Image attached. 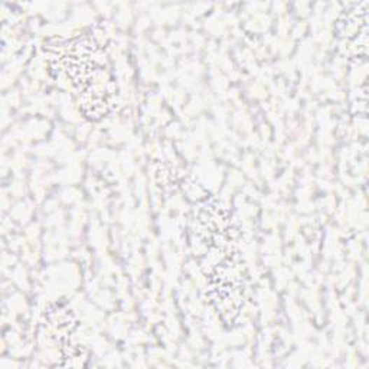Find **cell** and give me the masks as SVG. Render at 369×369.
Masks as SVG:
<instances>
[{"instance_id":"6da1fadb","label":"cell","mask_w":369,"mask_h":369,"mask_svg":"<svg viewBox=\"0 0 369 369\" xmlns=\"http://www.w3.org/2000/svg\"><path fill=\"white\" fill-rule=\"evenodd\" d=\"M48 322L51 325L55 330H58L60 333L68 336L74 328L77 326L76 323V317L71 313L69 309L57 305L54 309L48 310Z\"/></svg>"}]
</instances>
